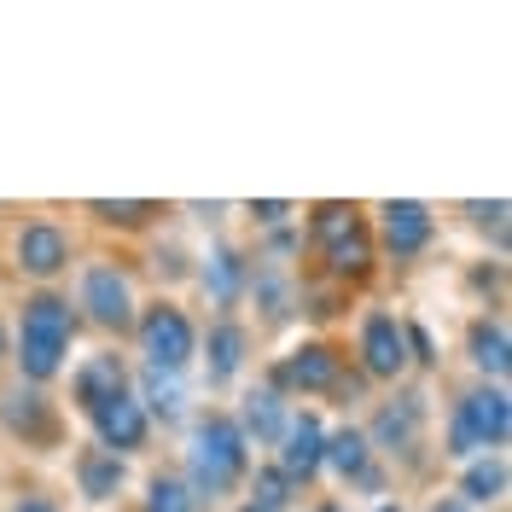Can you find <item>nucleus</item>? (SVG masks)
Masks as SVG:
<instances>
[{
  "instance_id": "f257e3e1",
  "label": "nucleus",
  "mask_w": 512,
  "mask_h": 512,
  "mask_svg": "<svg viewBox=\"0 0 512 512\" xmlns=\"http://www.w3.org/2000/svg\"><path fill=\"white\" fill-rule=\"evenodd\" d=\"M64 350H70V303L35 297L30 309H24V326H18V367L30 379H53Z\"/></svg>"
},
{
  "instance_id": "f03ea898",
  "label": "nucleus",
  "mask_w": 512,
  "mask_h": 512,
  "mask_svg": "<svg viewBox=\"0 0 512 512\" xmlns=\"http://www.w3.org/2000/svg\"><path fill=\"white\" fill-rule=\"evenodd\" d=\"M239 472H245V437H239L233 419L210 414L198 425V437H192V489L198 495H222V489H233Z\"/></svg>"
},
{
  "instance_id": "7ed1b4c3",
  "label": "nucleus",
  "mask_w": 512,
  "mask_h": 512,
  "mask_svg": "<svg viewBox=\"0 0 512 512\" xmlns=\"http://www.w3.org/2000/svg\"><path fill=\"white\" fill-rule=\"evenodd\" d=\"M512 431V414H507V396L501 390H478L466 396V408L454 419V448L472 454V448H501Z\"/></svg>"
},
{
  "instance_id": "20e7f679",
  "label": "nucleus",
  "mask_w": 512,
  "mask_h": 512,
  "mask_svg": "<svg viewBox=\"0 0 512 512\" xmlns=\"http://www.w3.org/2000/svg\"><path fill=\"white\" fill-rule=\"evenodd\" d=\"M315 239H320V251H326V262H332L338 274H361V268H367V256H373L361 216H355V210H338V204L315 216Z\"/></svg>"
},
{
  "instance_id": "39448f33",
  "label": "nucleus",
  "mask_w": 512,
  "mask_h": 512,
  "mask_svg": "<svg viewBox=\"0 0 512 512\" xmlns=\"http://www.w3.org/2000/svg\"><path fill=\"white\" fill-rule=\"evenodd\" d=\"M140 344H146V355H152V373H175V367H187V355H192L187 315L169 309V303L146 309V320H140Z\"/></svg>"
},
{
  "instance_id": "423d86ee",
  "label": "nucleus",
  "mask_w": 512,
  "mask_h": 512,
  "mask_svg": "<svg viewBox=\"0 0 512 512\" xmlns=\"http://www.w3.org/2000/svg\"><path fill=\"white\" fill-rule=\"evenodd\" d=\"M94 431H99V443H105V454L123 460L128 448L146 443V408H140L128 390H117V396H105L94 408Z\"/></svg>"
},
{
  "instance_id": "0eeeda50",
  "label": "nucleus",
  "mask_w": 512,
  "mask_h": 512,
  "mask_svg": "<svg viewBox=\"0 0 512 512\" xmlns=\"http://www.w3.org/2000/svg\"><path fill=\"white\" fill-rule=\"evenodd\" d=\"M82 303H88V315H94L99 326H117V332L134 320V297H128V280L117 274V268H88Z\"/></svg>"
},
{
  "instance_id": "6e6552de",
  "label": "nucleus",
  "mask_w": 512,
  "mask_h": 512,
  "mask_svg": "<svg viewBox=\"0 0 512 512\" xmlns=\"http://www.w3.org/2000/svg\"><path fill=\"white\" fill-rule=\"evenodd\" d=\"M64 262H70V245H64V233L53 222H30L24 233H18V268L24 274H59Z\"/></svg>"
},
{
  "instance_id": "1a4fd4ad",
  "label": "nucleus",
  "mask_w": 512,
  "mask_h": 512,
  "mask_svg": "<svg viewBox=\"0 0 512 512\" xmlns=\"http://www.w3.org/2000/svg\"><path fill=\"white\" fill-rule=\"evenodd\" d=\"M320 454H326V431H320V419L315 414L291 419L286 454H280V478H315V472H320Z\"/></svg>"
},
{
  "instance_id": "9d476101",
  "label": "nucleus",
  "mask_w": 512,
  "mask_h": 512,
  "mask_svg": "<svg viewBox=\"0 0 512 512\" xmlns=\"http://www.w3.org/2000/svg\"><path fill=\"white\" fill-rule=\"evenodd\" d=\"M361 355H367V373H379V379L402 373V361H408L402 326H396L390 315H373L367 326H361Z\"/></svg>"
},
{
  "instance_id": "9b49d317",
  "label": "nucleus",
  "mask_w": 512,
  "mask_h": 512,
  "mask_svg": "<svg viewBox=\"0 0 512 512\" xmlns=\"http://www.w3.org/2000/svg\"><path fill=\"white\" fill-rule=\"evenodd\" d=\"M384 239H390V251L396 256H414L425 239H431V216H425V204H384Z\"/></svg>"
},
{
  "instance_id": "f8f14e48",
  "label": "nucleus",
  "mask_w": 512,
  "mask_h": 512,
  "mask_svg": "<svg viewBox=\"0 0 512 512\" xmlns=\"http://www.w3.org/2000/svg\"><path fill=\"white\" fill-rule=\"evenodd\" d=\"M117 390H123V361H117V355H94V361L76 373V402H82L88 414H94L105 396H117Z\"/></svg>"
},
{
  "instance_id": "ddd939ff",
  "label": "nucleus",
  "mask_w": 512,
  "mask_h": 512,
  "mask_svg": "<svg viewBox=\"0 0 512 512\" xmlns=\"http://www.w3.org/2000/svg\"><path fill=\"white\" fill-rule=\"evenodd\" d=\"M76 478H82V495L88 501H105V495H117L123 489V460L117 454H105V448H88L82 460H76Z\"/></svg>"
},
{
  "instance_id": "4468645a",
  "label": "nucleus",
  "mask_w": 512,
  "mask_h": 512,
  "mask_svg": "<svg viewBox=\"0 0 512 512\" xmlns=\"http://www.w3.org/2000/svg\"><path fill=\"white\" fill-rule=\"evenodd\" d=\"M338 379V361L320 350V344H309V350H297L280 367V384H303V390H326V384Z\"/></svg>"
},
{
  "instance_id": "2eb2a0df",
  "label": "nucleus",
  "mask_w": 512,
  "mask_h": 512,
  "mask_svg": "<svg viewBox=\"0 0 512 512\" xmlns=\"http://www.w3.org/2000/svg\"><path fill=\"white\" fill-rule=\"evenodd\" d=\"M0 414H6V431H18V437H41V443L53 437V414L41 408V396H24L18 390V396H6Z\"/></svg>"
},
{
  "instance_id": "dca6fc26",
  "label": "nucleus",
  "mask_w": 512,
  "mask_h": 512,
  "mask_svg": "<svg viewBox=\"0 0 512 512\" xmlns=\"http://www.w3.org/2000/svg\"><path fill=\"white\" fill-rule=\"evenodd\" d=\"M320 460H332L338 478H367V437L361 431H338V437H326Z\"/></svg>"
},
{
  "instance_id": "f3484780",
  "label": "nucleus",
  "mask_w": 512,
  "mask_h": 512,
  "mask_svg": "<svg viewBox=\"0 0 512 512\" xmlns=\"http://www.w3.org/2000/svg\"><path fill=\"white\" fill-rule=\"evenodd\" d=\"M239 361H245V332L222 320V326L210 332V379H216V384L233 379V373H239Z\"/></svg>"
},
{
  "instance_id": "a211bd4d",
  "label": "nucleus",
  "mask_w": 512,
  "mask_h": 512,
  "mask_svg": "<svg viewBox=\"0 0 512 512\" xmlns=\"http://www.w3.org/2000/svg\"><path fill=\"white\" fill-rule=\"evenodd\" d=\"M472 355L483 373H507V326H478L472 332Z\"/></svg>"
},
{
  "instance_id": "6ab92c4d",
  "label": "nucleus",
  "mask_w": 512,
  "mask_h": 512,
  "mask_svg": "<svg viewBox=\"0 0 512 512\" xmlns=\"http://www.w3.org/2000/svg\"><path fill=\"white\" fill-rule=\"evenodd\" d=\"M245 425H251L262 443H274V437H280V396H251V408H245Z\"/></svg>"
},
{
  "instance_id": "aec40b11",
  "label": "nucleus",
  "mask_w": 512,
  "mask_h": 512,
  "mask_svg": "<svg viewBox=\"0 0 512 512\" xmlns=\"http://www.w3.org/2000/svg\"><path fill=\"white\" fill-rule=\"evenodd\" d=\"M414 408H384V414H379V443H390V448H396V443H402V448H408V443H414Z\"/></svg>"
},
{
  "instance_id": "412c9836",
  "label": "nucleus",
  "mask_w": 512,
  "mask_h": 512,
  "mask_svg": "<svg viewBox=\"0 0 512 512\" xmlns=\"http://www.w3.org/2000/svg\"><path fill=\"white\" fill-rule=\"evenodd\" d=\"M501 483H507L501 460H483V466L466 472V495H472V501H489V495H501Z\"/></svg>"
},
{
  "instance_id": "4be33fe9",
  "label": "nucleus",
  "mask_w": 512,
  "mask_h": 512,
  "mask_svg": "<svg viewBox=\"0 0 512 512\" xmlns=\"http://www.w3.org/2000/svg\"><path fill=\"white\" fill-rule=\"evenodd\" d=\"M210 274H216V297H233V291H239V256L233 251H216V262H210ZM210 274H204V280H210Z\"/></svg>"
},
{
  "instance_id": "5701e85b",
  "label": "nucleus",
  "mask_w": 512,
  "mask_h": 512,
  "mask_svg": "<svg viewBox=\"0 0 512 512\" xmlns=\"http://www.w3.org/2000/svg\"><path fill=\"white\" fill-rule=\"evenodd\" d=\"M152 512H192V495L181 489V483L158 478V483H152Z\"/></svg>"
},
{
  "instance_id": "b1692460",
  "label": "nucleus",
  "mask_w": 512,
  "mask_h": 512,
  "mask_svg": "<svg viewBox=\"0 0 512 512\" xmlns=\"http://www.w3.org/2000/svg\"><path fill=\"white\" fill-rule=\"evenodd\" d=\"M256 507L262 512L286 507V478H280V472H262V478H256Z\"/></svg>"
},
{
  "instance_id": "393cba45",
  "label": "nucleus",
  "mask_w": 512,
  "mask_h": 512,
  "mask_svg": "<svg viewBox=\"0 0 512 512\" xmlns=\"http://www.w3.org/2000/svg\"><path fill=\"white\" fill-rule=\"evenodd\" d=\"M94 216H105V222H140V216H152V204H94Z\"/></svg>"
},
{
  "instance_id": "a878e982",
  "label": "nucleus",
  "mask_w": 512,
  "mask_h": 512,
  "mask_svg": "<svg viewBox=\"0 0 512 512\" xmlns=\"http://www.w3.org/2000/svg\"><path fill=\"white\" fill-rule=\"evenodd\" d=\"M152 402H158L163 414H175V390H169V384H163L158 373H152Z\"/></svg>"
},
{
  "instance_id": "bb28decb",
  "label": "nucleus",
  "mask_w": 512,
  "mask_h": 512,
  "mask_svg": "<svg viewBox=\"0 0 512 512\" xmlns=\"http://www.w3.org/2000/svg\"><path fill=\"white\" fill-rule=\"evenodd\" d=\"M18 512H59V507H53V501H35V495H24V501H18Z\"/></svg>"
},
{
  "instance_id": "cd10ccee",
  "label": "nucleus",
  "mask_w": 512,
  "mask_h": 512,
  "mask_svg": "<svg viewBox=\"0 0 512 512\" xmlns=\"http://www.w3.org/2000/svg\"><path fill=\"white\" fill-rule=\"evenodd\" d=\"M431 512H466V507H460V501H443V507H431Z\"/></svg>"
},
{
  "instance_id": "c85d7f7f",
  "label": "nucleus",
  "mask_w": 512,
  "mask_h": 512,
  "mask_svg": "<svg viewBox=\"0 0 512 512\" xmlns=\"http://www.w3.org/2000/svg\"><path fill=\"white\" fill-rule=\"evenodd\" d=\"M0 355H6V332H0Z\"/></svg>"
},
{
  "instance_id": "c756f323",
  "label": "nucleus",
  "mask_w": 512,
  "mask_h": 512,
  "mask_svg": "<svg viewBox=\"0 0 512 512\" xmlns=\"http://www.w3.org/2000/svg\"><path fill=\"white\" fill-rule=\"evenodd\" d=\"M245 512H262V507H245Z\"/></svg>"
},
{
  "instance_id": "7c9ffc66",
  "label": "nucleus",
  "mask_w": 512,
  "mask_h": 512,
  "mask_svg": "<svg viewBox=\"0 0 512 512\" xmlns=\"http://www.w3.org/2000/svg\"><path fill=\"white\" fill-rule=\"evenodd\" d=\"M379 512H396V507H379Z\"/></svg>"
},
{
  "instance_id": "2f4dec72",
  "label": "nucleus",
  "mask_w": 512,
  "mask_h": 512,
  "mask_svg": "<svg viewBox=\"0 0 512 512\" xmlns=\"http://www.w3.org/2000/svg\"><path fill=\"white\" fill-rule=\"evenodd\" d=\"M326 512H338V507H326Z\"/></svg>"
}]
</instances>
